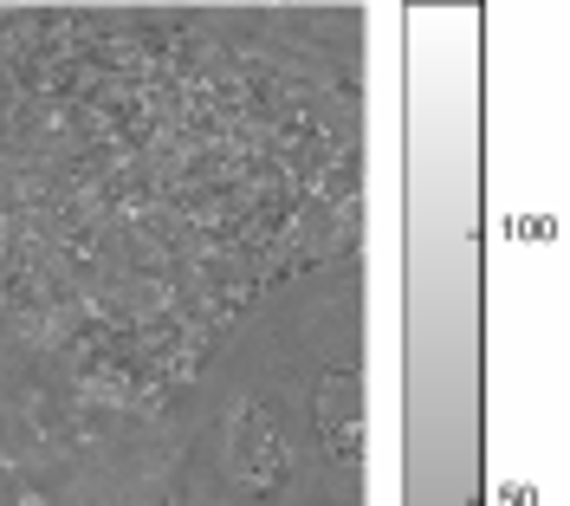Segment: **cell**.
I'll list each match as a JSON object with an SVG mask.
<instances>
[{"instance_id":"6da1fadb","label":"cell","mask_w":570,"mask_h":506,"mask_svg":"<svg viewBox=\"0 0 570 506\" xmlns=\"http://www.w3.org/2000/svg\"><path fill=\"white\" fill-rule=\"evenodd\" d=\"M363 260L344 253L247 305L202 377L156 429L169 441L163 506H351L356 461H337V422L363 416Z\"/></svg>"},{"instance_id":"7a4b0ae2","label":"cell","mask_w":570,"mask_h":506,"mask_svg":"<svg viewBox=\"0 0 570 506\" xmlns=\"http://www.w3.org/2000/svg\"><path fill=\"white\" fill-rule=\"evenodd\" d=\"M0 506H33L27 494H20V480H13V474H0Z\"/></svg>"}]
</instances>
